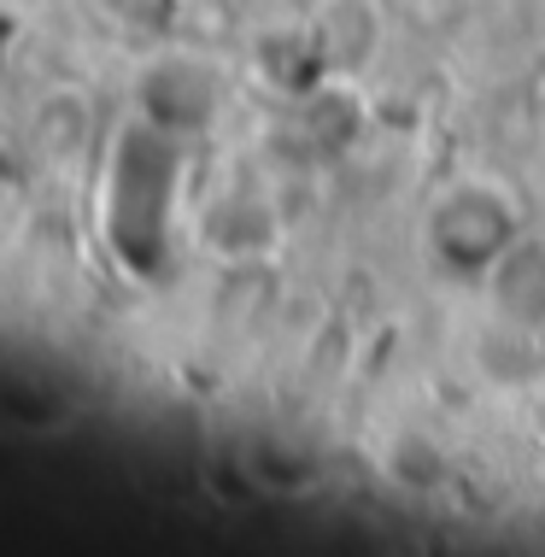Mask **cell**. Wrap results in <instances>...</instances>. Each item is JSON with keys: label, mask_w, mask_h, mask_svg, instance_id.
Returning a JSON list of instances; mask_svg holds the SVG:
<instances>
[{"label": "cell", "mask_w": 545, "mask_h": 557, "mask_svg": "<svg viewBox=\"0 0 545 557\" xmlns=\"http://www.w3.org/2000/svg\"><path fill=\"white\" fill-rule=\"evenodd\" d=\"M522 240V212L498 183H451L441 200L429 206L422 223V247L429 259L458 282H481L487 270Z\"/></svg>", "instance_id": "1"}, {"label": "cell", "mask_w": 545, "mask_h": 557, "mask_svg": "<svg viewBox=\"0 0 545 557\" xmlns=\"http://www.w3.org/2000/svg\"><path fill=\"white\" fill-rule=\"evenodd\" d=\"M29 135H36V147L53 164H71L77 153H88V135H95V100H88L83 88H53V95H41Z\"/></svg>", "instance_id": "5"}, {"label": "cell", "mask_w": 545, "mask_h": 557, "mask_svg": "<svg viewBox=\"0 0 545 557\" xmlns=\"http://www.w3.org/2000/svg\"><path fill=\"white\" fill-rule=\"evenodd\" d=\"M534 117H540V135H545V83H540V95H534Z\"/></svg>", "instance_id": "6"}, {"label": "cell", "mask_w": 545, "mask_h": 557, "mask_svg": "<svg viewBox=\"0 0 545 557\" xmlns=\"http://www.w3.org/2000/svg\"><path fill=\"white\" fill-rule=\"evenodd\" d=\"M481 282H487V299H493L498 318L545 329V240L522 235Z\"/></svg>", "instance_id": "4"}, {"label": "cell", "mask_w": 545, "mask_h": 557, "mask_svg": "<svg viewBox=\"0 0 545 557\" xmlns=\"http://www.w3.org/2000/svg\"><path fill=\"white\" fill-rule=\"evenodd\" d=\"M382 7L375 0H323L311 18V53L329 77H358L382 53Z\"/></svg>", "instance_id": "3"}, {"label": "cell", "mask_w": 545, "mask_h": 557, "mask_svg": "<svg viewBox=\"0 0 545 557\" xmlns=\"http://www.w3.org/2000/svg\"><path fill=\"white\" fill-rule=\"evenodd\" d=\"M223 107V77L211 71V59L171 53L159 65H147L141 77V124H153L164 135H200L211 129V117Z\"/></svg>", "instance_id": "2"}]
</instances>
